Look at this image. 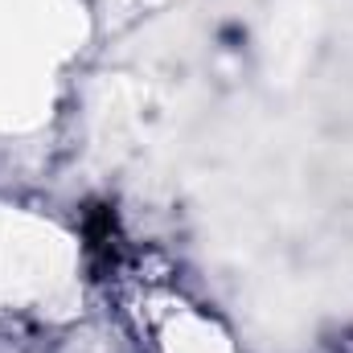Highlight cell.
Segmentation results:
<instances>
[{
  "mask_svg": "<svg viewBox=\"0 0 353 353\" xmlns=\"http://www.w3.org/2000/svg\"><path fill=\"white\" fill-rule=\"evenodd\" d=\"M119 218H115V210L111 205H87V214H83V251H87L90 267L99 271V275H107V271H115L119 263Z\"/></svg>",
  "mask_w": 353,
  "mask_h": 353,
  "instance_id": "cell-1",
  "label": "cell"
}]
</instances>
